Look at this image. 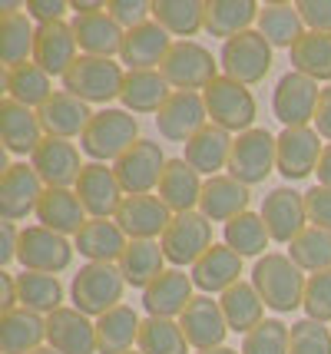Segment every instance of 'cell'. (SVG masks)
<instances>
[{"label": "cell", "mask_w": 331, "mask_h": 354, "mask_svg": "<svg viewBox=\"0 0 331 354\" xmlns=\"http://www.w3.org/2000/svg\"><path fill=\"white\" fill-rule=\"evenodd\" d=\"M318 185H328L331 189V142L321 149V159H318Z\"/></svg>", "instance_id": "94428289"}, {"label": "cell", "mask_w": 331, "mask_h": 354, "mask_svg": "<svg viewBox=\"0 0 331 354\" xmlns=\"http://www.w3.org/2000/svg\"><path fill=\"white\" fill-rule=\"evenodd\" d=\"M258 10L262 7L255 0H205V30L212 37L232 40L258 24Z\"/></svg>", "instance_id": "8d00e7d4"}, {"label": "cell", "mask_w": 331, "mask_h": 354, "mask_svg": "<svg viewBox=\"0 0 331 354\" xmlns=\"http://www.w3.org/2000/svg\"><path fill=\"white\" fill-rule=\"evenodd\" d=\"M196 354H238V351H232V348H225V344H222V348H212V351H196Z\"/></svg>", "instance_id": "6125c7cd"}, {"label": "cell", "mask_w": 331, "mask_h": 354, "mask_svg": "<svg viewBox=\"0 0 331 354\" xmlns=\"http://www.w3.org/2000/svg\"><path fill=\"white\" fill-rule=\"evenodd\" d=\"M47 341L60 354H100L96 322L77 308H60L47 318Z\"/></svg>", "instance_id": "7402d4cb"}, {"label": "cell", "mask_w": 331, "mask_h": 354, "mask_svg": "<svg viewBox=\"0 0 331 354\" xmlns=\"http://www.w3.org/2000/svg\"><path fill=\"white\" fill-rule=\"evenodd\" d=\"M202 185L205 183L199 179V172L186 159H169L162 179H159V199L169 205L173 216L196 212V205L202 202Z\"/></svg>", "instance_id": "83f0119b"}, {"label": "cell", "mask_w": 331, "mask_h": 354, "mask_svg": "<svg viewBox=\"0 0 331 354\" xmlns=\"http://www.w3.org/2000/svg\"><path fill=\"white\" fill-rule=\"evenodd\" d=\"M140 315L129 305H116L103 318H96V344L100 354H129V348L140 341Z\"/></svg>", "instance_id": "74e56055"}, {"label": "cell", "mask_w": 331, "mask_h": 354, "mask_svg": "<svg viewBox=\"0 0 331 354\" xmlns=\"http://www.w3.org/2000/svg\"><path fill=\"white\" fill-rule=\"evenodd\" d=\"M0 139H3V149L14 156H33L37 146L44 142V126L37 109L23 106L17 100H3L0 103Z\"/></svg>", "instance_id": "603a6c76"}, {"label": "cell", "mask_w": 331, "mask_h": 354, "mask_svg": "<svg viewBox=\"0 0 331 354\" xmlns=\"http://www.w3.org/2000/svg\"><path fill=\"white\" fill-rule=\"evenodd\" d=\"M179 328H182V335L189 341V348H196V351L222 348V341L229 335L225 315H222L219 301H212V295H196L189 301V308L182 311Z\"/></svg>", "instance_id": "ffe728a7"}, {"label": "cell", "mask_w": 331, "mask_h": 354, "mask_svg": "<svg viewBox=\"0 0 331 354\" xmlns=\"http://www.w3.org/2000/svg\"><path fill=\"white\" fill-rule=\"evenodd\" d=\"M312 126H295V129H282L278 133V172L288 183H301L318 169L321 159V142Z\"/></svg>", "instance_id": "d6986e66"}, {"label": "cell", "mask_w": 331, "mask_h": 354, "mask_svg": "<svg viewBox=\"0 0 331 354\" xmlns=\"http://www.w3.org/2000/svg\"><path fill=\"white\" fill-rule=\"evenodd\" d=\"M126 245L129 239L116 225V218H90L77 235V252L86 262H106V265L120 262Z\"/></svg>", "instance_id": "e575fe53"}, {"label": "cell", "mask_w": 331, "mask_h": 354, "mask_svg": "<svg viewBox=\"0 0 331 354\" xmlns=\"http://www.w3.org/2000/svg\"><path fill=\"white\" fill-rule=\"evenodd\" d=\"M262 222H265L272 242L292 245L301 232L308 229V209H305V192H295L292 185H278L272 189L262 202Z\"/></svg>", "instance_id": "4fadbf2b"}, {"label": "cell", "mask_w": 331, "mask_h": 354, "mask_svg": "<svg viewBox=\"0 0 331 354\" xmlns=\"http://www.w3.org/2000/svg\"><path fill=\"white\" fill-rule=\"evenodd\" d=\"M318 100H321V90H318L315 80L288 70V73L275 83L272 109H275V120L285 123V129H295V126L315 123Z\"/></svg>", "instance_id": "7c38bea8"}, {"label": "cell", "mask_w": 331, "mask_h": 354, "mask_svg": "<svg viewBox=\"0 0 331 354\" xmlns=\"http://www.w3.org/2000/svg\"><path fill=\"white\" fill-rule=\"evenodd\" d=\"M288 324L278 318H265L255 331L245 335L242 354H288Z\"/></svg>", "instance_id": "681fc988"}, {"label": "cell", "mask_w": 331, "mask_h": 354, "mask_svg": "<svg viewBox=\"0 0 331 354\" xmlns=\"http://www.w3.org/2000/svg\"><path fill=\"white\" fill-rule=\"evenodd\" d=\"M0 308H3V315H7V311H14V308H20L17 275H10V272H0Z\"/></svg>", "instance_id": "91938a15"}, {"label": "cell", "mask_w": 331, "mask_h": 354, "mask_svg": "<svg viewBox=\"0 0 331 354\" xmlns=\"http://www.w3.org/2000/svg\"><path fill=\"white\" fill-rule=\"evenodd\" d=\"M301 308H305V318H312V322H321V324L331 322V268L308 275L305 305Z\"/></svg>", "instance_id": "816d5d0a"}, {"label": "cell", "mask_w": 331, "mask_h": 354, "mask_svg": "<svg viewBox=\"0 0 331 354\" xmlns=\"http://www.w3.org/2000/svg\"><path fill=\"white\" fill-rule=\"evenodd\" d=\"M73 248L66 242V235H57V232L44 229V225H27L20 229V248H17V259L27 272H47V275H57V272H66L70 262H73Z\"/></svg>", "instance_id": "8fae6325"}, {"label": "cell", "mask_w": 331, "mask_h": 354, "mask_svg": "<svg viewBox=\"0 0 331 354\" xmlns=\"http://www.w3.org/2000/svg\"><path fill=\"white\" fill-rule=\"evenodd\" d=\"M33 44H37V27L27 14H3L0 17V60L3 66H20L33 60Z\"/></svg>", "instance_id": "ee69618b"}, {"label": "cell", "mask_w": 331, "mask_h": 354, "mask_svg": "<svg viewBox=\"0 0 331 354\" xmlns=\"http://www.w3.org/2000/svg\"><path fill=\"white\" fill-rule=\"evenodd\" d=\"M120 272L126 278V285L133 288H149L162 272H166V255H162V245L159 242H129L123 259H120Z\"/></svg>", "instance_id": "ab89813d"}, {"label": "cell", "mask_w": 331, "mask_h": 354, "mask_svg": "<svg viewBox=\"0 0 331 354\" xmlns=\"http://www.w3.org/2000/svg\"><path fill=\"white\" fill-rule=\"evenodd\" d=\"M30 354H60V351H53V348H37V351H30Z\"/></svg>", "instance_id": "be15d7a7"}, {"label": "cell", "mask_w": 331, "mask_h": 354, "mask_svg": "<svg viewBox=\"0 0 331 354\" xmlns=\"http://www.w3.org/2000/svg\"><path fill=\"white\" fill-rule=\"evenodd\" d=\"M156 126L159 136L169 139V142H189L199 129L209 126V113H205V100L202 93H186L176 90L166 106L156 113Z\"/></svg>", "instance_id": "ac0fdd59"}, {"label": "cell", "mask_w": 331, "mask_h": 354, "mask_svg": "<svg viewBox=\"0 0 331 354\" xmlns=\"http://www.w3.org/2000/svg\"><path fill=\"white\" fill-rule=\"evenodd\" d=\"M238 275H242V255L229 245H212L192 265V285L202 295H225L242 281Z\"/></svg>", "instance_id": "4316f807"}, {"label": "cell", "mask_w": 331, "mask_h": 354, "mask_svg": "<svg viewBox=\"0 0 331 354\" xmlns=\"http://www.w3.org/2000/svg\"><path fill=\"white\" fill-rule=\"evenodd\" d=\"M295 7L315 33H331V0H299Z\"/></svg>", "instance_id": "11a10c76"}, {"label": "cell", "mask_w": 331, "mask_h": 354, "mask_svg": "<svg viewBox=\"0 0 331 354\" xmlns=\"http://www.w3.org/2000/svg\"><path fill=\"white\" fill-rule=\"evenodd\" d=\"M252 285H255V292L262 295L265 308L278 311V315H288V311L305 305V285H308V278H305V272L288 255L265 252L252 268Z\"/></svg>", "instance_id": "6da1fadb"}, {"label": "cell", "mask_w": 331, "mask_h": 354, "mask_svg": "<svg viewBox=\"0 0 331 354\" xmlns=\"http://www.w3.org/2000/svg\"><path fill=\"white\" fill-rule=\"evenodd\" d=\"M123 83H126V73L120 63L106 60V57H86L79 53V60L66 70L64 77V90L73 93L83 103H113L120 100L123 93Z\"/></svg>", "instance_id": "5b68a950"}, {"label": "cell", "mask_w": 331, "mask_h": 354, "mask_svg": "<svg viewBox=\"0 0 331 354\" xmlns=\"http://www.w3.org/2000/svg\"><path fill=\"white\" fill-rule=\"evenodd\" d=\"M73 192L79 196L90 218H116L120 205L126 202V192L116 179V172L106 169V162H86L79 172Z\"/></svg>", "instance_id": "9a60e30c"}, {"label": "cell", "mask_w": 331, "mask_h": 354, "mask_svg": "<svg viewBox=\"0 0 331 354\" xmlns=\"http://www.w3.org/2000/svg\"><path fill=\"white\" fill-rule=\"evenodd\" d=\"M37 222L57 235H79V229L90 218H86V209L73 189H47L37 205Z\"/></svg>", "instance_id": "836d02e7"}, {"label": "cell", "mask_w": 331, "mask_h": 354, "mask_svg": "<svg viewBox=\"0 0 331 354\" xmlns=\"http://www.w3.org/2000/svg\"><path fill=\"white\" fill-rule=\"evenodd\" d=\"M315 133L321 139L331 142V86L321 90V100H318V109H315Z\"/></svg>", "instance_id": "6f0895ef"}, {"label": "cell", "mask_w": 331, "mask_h": 354, "mask_svg": "<svg viewBox=\"0 0 331 354\" xmlns=\"http://www.w3.org/2000/svg\"><path fill=\"white\" fill-rule=\"evenodd\" d=\"M47 341V318L27 308L0 315V354H30Z\"/></svg>", "instance_id": "1f68e13d"}, {"label": "cell", "mask_w": 331, "mask_h": 354, "mask_svg": "<svg viewBox=\"0 0 331 354\" xmlns=\"http://www.w3.org/2000/svg\"><path fill=\"white\" fill-rule=\"evenodd\" d=\"M305 209H308V222L315 229L331 232V189L328 185H312L305 192Z\"/></svg>", "instance_id": "db71d44e"}, {"label": "cell", "mask_w": 331, "mask_h": 354, "mask_svg": "<svg viewBox=\"0 0 331 354\" xmlns=\"http://www.w3.org/2000/svg\"><path fill=\"white\" fill-rule=\"evenodd\" d=\"M30 166L37 169V176L44 179L47 189H70V185H77L86 162H79V149L70 139L44 136L37 153L30 156Z\"/></svg>", "instance_id": "e0dca14e"}, {"label": "cell", "mask_w": 331, "mask_h": 354, "mask_svg": "<svg viewBox=\"0 0 331 354\" xmlns=\"http://www.w3.org/2000/svg\"><path fill=\"white\" fill-rule=\"evenodd\" d=\"M275 169H278V136H272L268 129H258V126L236 136L232 156H229V176L232 179L252 189V185L265 183Z\"/></svg>", "instance_id": "52a82bcc"}, {"label": "cell", "mask_w": 331, "mask_h": 354, "mask_svg": "<svg viewBox=\"0 0 331 354\" xmlns=\"http://www.w3.org/2000/svg\"><path fill=\"white\" fill-rule=\"evenodd\" d=\"M173 93L176 90L166 83V77L159 70H129L123 93H120V103L133 116H146V113H159Z\"/></svg>", "instance_id": "f1b7e54d"}, {"label": "cell", "mask_w": 331, "mask_h": 354, "mask_svg": "<svg viewBox=\"0 0 331 354\" xmlns=\"http://www.w3.org/2000/svg\"><path fill=\"white\" fill-rule=\"evenodd\" d=\"M27 17L37 20V27L40 24H57V20H64V14L70 10V3L64 0H27Z\"/></svg>", "instance_id": "9f6ffc18"}, {"label": "cell", "mask_w": 331, "mask_h": 354, "mask_svg": "<svg viewBox=\"0 0 331 354\" xmlns=\"http://www.w3.org/2000/svg\"><path fill=\"white\" fill-rule=\"evenodd\" d=\"M288 259L299 265L301 272H328L331 268V232L328 229H308L288 245Z\"/></svg>", "instance_id": "7dc6e473"}, {"label": "cell", "mask_w": 331, "mask_h": 354, "mask_svg": "<svg viewBox=\"0 0 331 354\" xmlns=\"http://www.w3.org/2000/svg\"><path fill=\"white\" fill-rule=\"evenodd\" d=\"M219 66L222 63L212 57V50H205V46L196 44V40H179V44H173V50L166 53L159 73L166 77V83H169L173 90L199 93V90H205L212 80H219Z\"/></svg>", "instance_id": "8992f818"}, {"label": "cell", "mask_w": 331, "mask_h": 354, "mask_svg": "<svg viewBox=\"0 0 331 354\" xmlns=\"http://www.w3.org/2000/svg\"><path fill=\"white\" fill-rule=\"evenodd\" d=\"M153 20L169 37H196L199 30H205V3L202 0H156Z\"/></svg>", "instance_id": "7bdbcfd3"}, {"label": "cell", "mask_w": 331, "mask_h": 354, "mask_svg": "<svg viewBox=\"0 0 331 354\" xmlns=\"http://www.w3.org/2000/svg\"><path fill=\"white\" fill-rule=\"evenodd\" d=\"M159 245H162L166 262H173L176 268L196 265L209 248L216 245V242H212V222H209L202 212H182V216H173L166 235L159 239Z\"/></svg>", "instance_id": "9c48e42d"}, {"label": "cell", "mask_w": 331, "mask_h": 354, "mask_svg": "<svg viewBox=\"0 0 331 354\" xmlns=\"http://www.w3.org/2000/svg\"><path fill=\"white\" fill-rule=\"evenodd\" d=\"M192 275H186L182 268H166L162 275L142 292V308L153 318H182V311L189 308L192 295Z\"/></svg>", "instance_id": "d4e9b609"}, {"label": "cell", "mask_w": 331, "mask_h": 354, "mask_svg": "<svg viewBox=\"0 0 331 354\" xmlns=\"http://www.w3.org/2000/svg\"><path fill=\"white\" fill-rule=\"evenodd\" d=\"M222 235H225V245L232 248V252H238L242 259H252V255L262 259V252H265L268 242H272L262 216H255V212H242L238 218H232Z\"/></svg>", "instance_id": "c3c4849f"}, {"label": "cell", "mask_w": 331, "mask_h": 354, "mask_svg": "<svg viewBox=\"0 0 331 354\" xmlns=\"http://www.w3.org/2000/svg\"><path fill=\"white\" fill-rule=\"evenodd\" d=\"M288 57H292V70L295 73H305L315 83L325 80L331 86V33L308 30L299 44L288 50Z\"/></svg>", "instance_id": "f6af8a7d"}, {"label": "cell", "mask_w": 331, "mask_h": 354, "mask_svg": "<svg viewBox=\"0 0 331 354\" xmlns=\"http://www.w3.org/2000/svg\"><path fill=\"white\" fill-rule=\"evenodd\" d=\"M169 222L173 212L159 196H126V202L116 212V225L129 242H156L166 235Z\"/></svg>", "instance_id": "2e32d148"}, {"label": "cell", "mask_w": 331, "mask_h": 354, "mask_svg": "<svg viewBox=\"0 0 331 354\" xmlns=\"http://www.w3.org/2000/svg\"><path fill=\"white\" fill-rule=\"evenodd\" d=\"M249 202H252V192L249 185H242L232 176H212L205 179L202 185V202H199V212H202L209 222H232L242 212H249Z\"/></svg>", "instance_id": "484cf974"}, {"label": "cell", "mask_w": 331, "mask_h": 354, "mask_svg": "<svg viewBox=\"0 0 331 354\" xmlns=\"http://www.w3.org/2000/svg\"><path fill=\"white\" fill-rule=\"evenodd\" d=\"M219 308L225 315L229 331H236V335H249L265 322V301L255 292L252 281H238L225 295H219Z\"/></svg>", "instance_id": "d590c367"}, {"label": "cell", "mask_w": 331, "mask_h": 354, "mask_svg": "<svg viewBox=\"0 0 331 354\" xmlns=\"http://www.w3.org/2000/svg\"><path fill=\"white\" fill-rule=\"evenodd\" d=\"M37 116H40V126H44L47 136L73 139L86 133V126H90V120H93L96 113L90 109V103L77 100L73 93L57 90L44 106L37 109Z\"/></svg>", "instance_id": "cb8c5ba5"}, {"label": "cell", "mask_w": 331, "mask_h": 354, "mask_svg": "<svg viewBox=\"0 0 331 354\" xmlns=\"http://www.w3.org/2000/svg\"><path fill=\"white\" fill-rule=\"evenodd\" d=\"M136 142H140V120L133 113L116 109V106L100 109L93 120H90L86 133L79 136L83 153L90 156L93 162H110V159L116 162Z\"/></svg>", "instance_id": "7a4b0ae2"}, {"label": "cell", "mask_w": 331, "mask_h": 354, "mask_svg": "<svg viewBox=\"0 0 331 354\" xmlns=\"http://www.w3.org/2000/svg\"><path fill=\"white\" fill-rule=\"evenodd\" d=\"M73 33H77L79 53H86V57H106V60H113V53H120L123 40H126V30L106 10L90 14V17H73Z\"/></svg>", "instance_id": "4dcf8cb0"}, {"label": "cell", "mask_w": 331, "mask_h": 354, "mask_svg": "<svg viewBox=\"0 0 331 354\" xmlns=\"http://www.w3.org/2000/svg\"><path fill=\"white\" fill-rule=\"evenodd\" d=\"M140 354H189V341L182 335L179 322L173 318H142L140 324Z\"/></svg>", "instance_id": "bcb514c9"}, {"label": "cell", "mask_w": 331, "mask_h": 354, "mask_svg": "<svg viewBox=\"0 0 331 354\" xmlns=\"http://www.w3.org/2000/svg\"><path fill=\"white\" fill-rule=\"evenodd\" d=\"M232 133H225L219 126H205L199 129L196 136L186 142V162H189L192 169L199 172V176H219V169H229V156H232Z\"/></svg>", "instance_id": "d6a6232c"}, {"label": "cell", "mask_w": 331, "mask_h": 354, "mask_svg": "<svg viewBox=\"0 0 331 354\" xmlns=\"http://www.w3.org/2000/svg\"><path fill=\"white\" fill-rule=\"evenodd\" d=\"M288 354H331V331L321 322L301 318L288 331Z\"/></svg>", "instance_id": "f907efd6"}, {"label": "cell", "mask_w": 331, "mask_h": 354, "mask_svg": "<svg viewBox=\"0 0 331 354\" xmlns=\"http://www.w3.org/2000/svg\"><path fill=\"white\" fill-rule=\"evenodd\" d=\"M169 50H173L169 33L162 30L156 20H149V24H142L136 30H126L120 60L126 63L129 70H156V66H162Z\"/></svg>", "instance_id": "f546056e"}, {"label": "cell", "mask_w": 331, "mask_h": 354, "mask_svg": "<svg viewBox=\"0 0 331 354\" xmlns=\"http://www.w3.org/2000/svg\"><path fill=\"white\" fill-rule=\"evenodd\" d=\"M106 14H110L123 30H136V27L153 20V3H146V0H110V3H106Z\"/></svg>", "instance_id": "f5cc1de1"}, {"label": "cell", "mask_w": 331, "mask_h": 354, "mask_svg": "<svg viewBox=\"0 0 331 354\" xmlns=\"http://www.w3.org/2000/svg\"><path fill=\"white\" fill-rule=\"evenodd\" d=\"M44 192H47V185L33 166H27V162L7 166L0 176V216H3V222H20L30 212L37 216Z\"/></svg>", "instance_id": "5bb4252c"}, {"label": "cell", "mask_w": 331, "mask_h": 354, "mask_svg": "<svg viewBox=\"0 0 331 354\" xmlns=\"http://www.w3.org/2000/svg\"><path fill=\"white\" fill-rule=\"evenodd\" d=\"M166 156H162V146L153 142V139H140L133 149L120 156L113 162V172L123 185L126 196H149L153 189H159V179L166 172Z\"/></svg>", "instance_id": "30bf717a"}, {"label": "cell", "mask_w": 331, "mask_h": 354, "mask_svg": "<svg viewBox=\"0 0 331 354\" xmlns=\"http://www.w3.org/2000/svg\"><path fill=\"white\" fill-rule=\"evenodd\" d=\"M258 33H262L272 46L292 50L308 30H305V20H301L295 3H265V7L258 10Z\"/></svg>", "instance_id": "b9f144b4"}, {"label": "cell", "mask_w": 331, "mask_h": 354, "mask_svg": "<svg viewBox=\"0 0 331 354\" xmlns=\"http://www.w3.org/2000/svg\"><path fill=\"white\" fill-rule=\"evenodd\" d=\"M272 50L275 46L268 44L258 30H245L222 44L219 63H222V70H225V77L238 80L242 86H255L272 70Z\"/></svg>", "instance_id": "ba28073f"}, {"label": "cell", "mask_w": 331, "mask_h": 354, "mask_svg": "<svg viewBox=\"0 0 331 354\" xmlns=\"http://www.w3.org/2000/svg\"><path fill=\"white\" fill-rule=\"evenodd\" d=\"M17 295H20V308L47 315V318L64 308V285L57 275H47V272L23 268V275H17Z\"/></svg>", "instance_id": "60d3db41"}, {"label": "cell", "mask_w": 331, "mask_h": 354, "mask_svg": "<svg viewBox=\"0 0 331 354\" xmlns=\"http://www.w3.org/2000/svg\"><path fill=\"white\" fill-rule=\"evenodd\" d=\"M0 235H3V248H0V265H10L20 248V229L14 222H0Z\"/></svg>", "instance_id": "680465c9"}, {"label": "cell", "mask_w": 331, "mask_h": 354, "mask_svg": "<svg viewBox=\"0 0 331 354\" xmlns=\"http://www.w3.org/2000/svg\"><path fill=\"white\" fill-rule=\"evenodd\" d=\"M77 33L73 24H40L37 27V44H33V63L50 73V77H66V70L77 63Z\"/></svg>", "instance_id": "44dd1931"}, {"label": "cell", "mask_w": 331, "mask_h": 354, "mask_svg": "<svg viewBox=\"0 0 331 354\" xmlns=\"http://www.w3.org/2000/svg\"><path fill=\"white\" fill-rule=\"evenodd\" d=\"M202 100H205V113H209V123L225 129V133H249L255 129V96L249 86H242L238 80L232 77H219L212 80L209 86L202 90Z\"/></svg>", "instance_id": "277c9868"}, {"label": "cell", "mask_w": 331, "mask_h": 354, "mask_svg": "<svg viewBox=\"0 0 331 354\" xmlns=\"http://www.w3.org/2000/svg\"><path fill=\"white\" fill-rule=\"evenodd\" d=\"M129 354H140V351H129Z\"/></svg>", "instance_id": "e7e4bbea"}, {"label": "cell", "mask_w": 331, "mask_h": 354, "mask_svg": "<svg viewBox=\"0 0 331 354\" xmlns=\"http://www.w3.org/2000/svg\"><path fill=\"white\" fill-rule=\"evenodd\" d=\"M123 288H126V278L120 272V265L86 262L73 275L70 298H73V308L83 311L86 318H103L106 311L123 305Z\"/></svg>", "instance_id": "3957f363"}, {"label": "cell", "mask_w": 331, "mask_h": 354, "mask_svg": "<svg viewBox=\"0 0 331 354\" xmlns=\"http://www.w3.org/2000/svg\"><path fill=\"white\" fill-rule=\"evenodd\" d=\"M50 80L53 77L44 73V70L30 60V63H20V66H10V70L3 73V90H7V96L17 100V103H23V106H30V109H40L50 96L57 93Z\"/></svg>", "instance_id": "f35d334b"}]
</instances>
